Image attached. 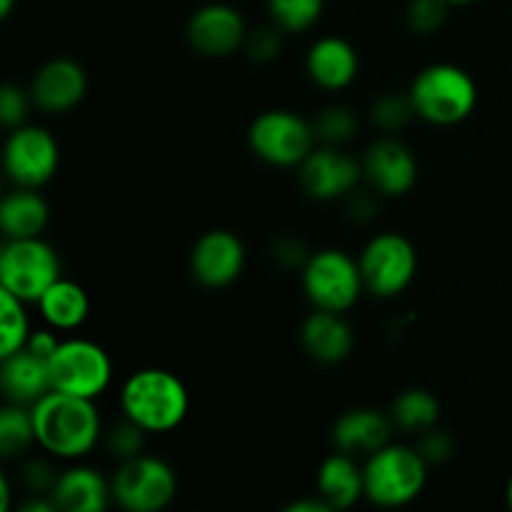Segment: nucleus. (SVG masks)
Instances as JSON below:
<instances>
[{"instance_id":"obj_7","label":"nucleus","mask_w":512,"mask_h":512,"mask_svg":"<svg viewBox=\"0 0 512 512\" xmlns=\"http://www.w3.org/2000/svg\"><path fill=\"white\" fill-rule=\"evenodd\" d=\"M115 503L130 512H158L168 508L178 490V478L165 460L150 455L128 458L113 475Z\"/></svg>"},{"instance_id":"obj_22","label":"nucleus","mask_w":512,"mask_h":512,"mask_svg":"<svg viewBox=\"0 0 512 512\" xmlns=\"http://www.w3.org/2000/svg\"><path fill=\"white\" fill-rule=\"evenodd\" d=\"M318 493L330 510H345L358 503L360 495L365 493V480L353 455L340 450L320 465Z\"/></svg>"},{"instance_id":"obj_11","label":"nucleus","mask_w":512,"mask_h":512,"mask_svg":"<svg viewBox=\"0 0 512 512\" xmlns=\"http://www.w3.org/2000/svg\"><path fill=\"white\" fill-rule=\"evenodd\" d=\"M60 150L53 135L35 125H20L5 143V173L18 188H40L58 170Z\"/></svg>"},{"instance_id":"obj_38","label":"nucleus","mask_w":512,"mask_h":512,"mask_svg":"<svg viewBox=\"0 0 512 512\" xmlns=\"http://www.w3.org/2000/svg\"><path fill=\"white\" fill-rule=\"evenodd\" d=\"M328 503L325 500H303V503H293L288 512H328Z\"/></svg>"},{"instance_id":"obj_2","label":"nucleus","mask_w":512,"mask_h":512,"mask_svg":"<svg viewBox=\"0 0 512 512\" xmlns=\"http://www.w3.org/2000/svg\"><path fill=\"white\" fill-rule=\"evenodd\" d=\"M120 405L125 418L140 425L145 433H168L185 420L190 398L183 380L168 370L148 368L125 380Z\"/></svg>"},{"instance_id":"obj_20","label":"nucleus","mask_w":512,"mask_h":512,"mask_svg":"<svg viewBox=\"0 0 512 512\" xmlns=\"http://www.w3.org/2000/svg\"><path fill=\"white\" fill-rule=\"evenodd\" d=\"M113 498V490L103 475L93 468H73L60 475L53 485L50 500L65 512H100Z\"/></svg>"},{"instance_id":"obj_29","label":"nucleus","mask_w":512,"mask_h":512,"mask_svg":"<svg viewBox=\"0 0 512 512\" xmlns=\"http://www.w3.org/2000/svg\"><path fill=\"white\" fill-rule=\"evenodd\" d=\"M355 125H358V120L348 108H328L320 113L318 123H315V135H320L325 143L340 145L353 138Z\"/></svg>"},{"instance_id":"obj_23","label":"nucleus","mask_w":512,"mask_h":512,"mask_svg":"<svg viewBox=\"0 0 512 512\" xmlns=\"http://www.w3.org/2000/svg\"><path fill=\"white\" fill-rule=\"evenodd\" d=\"M48 225V203L35 188H18L0 205V228L5 238H38Z\"/></svg>"},{"instance_id":"obj_34","label":"nucleus","mask_w":512,"mask_h":512,"mask_svg":"<svg viewBox=\"0 0 512 512\" xmlns=\"http://www.w3.org/2000/svg\"><path fill=\"white\" fill-rule=\"evenodd\" d=\"M418 450L428 463H440V460H445L450 455L453 443H450L448 435L440 433V430H430V433H425L423 443H420Z\"/></svg>"},{"instance_id":"obj_35","label":"nucleus","mask_w":512,"mask_h":512,"mask_svg":"<svg viewBox=\"0 0 512 512\" xmlns=\"http://www.w3.org/2000/svg\"><path fill=\"white\" fill-rule=\"evenodd\" d=\"M250 55H253L255 60H270L275 58V53L280 50V38L275 30H263V33H255L253 38H250Z\"/></svg>"},{"instance_id":"obj_37","label":"nucleus","mask_w":512,"mask_h":512,"mask_svg":"<svg viewBox=\"0 0 512 512\" xmlns=\"http://www.w3.org/2000/svg\"><path fill=\"white\" fill-rule=\"evenodd\" d=\"M25 478H28L30 488L33 490H53V475H50V468L45 463H30L25 468Z\"/></svg>"},{"instance_id":"obj_33","label":"nucleus","mask_w":512,"mask_h":512,"mask_svg":"<svg viewBox=\"0 0 512 512\" xmlns=\"http://www.w3.org/2000/svg\"><path fill=\"white\" fill-rule=\"evenodd\" d=\"M25 110H28V98L20 88L15 85H5L0 90V118H3L5 125L10 128H18L25 118Z\"/></svg>"},{"instance_id":"obj_28","label":"nucleus","mask_w":512,"mask_h":512,"mask_svg":"<svg viewBox=\"0 0 512 512\" xmlns=\"http://www.w3.org/2000/svg\"><path fill=\"white\" fill-rule=\"evenodd\" d=\"M270 15L283 30L298 33L323 15L325 0H268Z\"/></svg>"},{"instance_id":"obj_14","label":"nucleus","mask_w":512,"mask_h":512,"mask_svg":"<svg viewBox=\"0 0 512 512\" xmlns=\"http://www.w3.org/2000/svg\"><path fill=\"white\" fill-rule=\"evenodd\" d=\"M300 183L310 198L335 200L353 193L360 183V165L335 148L313 150L300 165Z\"/></svg>"},{"instance_id":"obj_15","label":"nucleus","mask_w":512,"mask_h":512,"mask_svg":"<svg viewBox=\"0 0 512 512\" xmlns=\"http://www.w3.org/2000/svg\"><path fill=\"white\" fill-rule=\"evenodd\" d=\"M363 173L383 195H405L418 180V163L403 143L393 138L378 140L368 148Z\"/></svg>"},{"instance_id":"obj_19","label":"nucleus","mask_w":512,"mask_h":512,"mask_svg":"<svg viewBox=\"0 0 512 512\" xmlns=\"http://www.w3.org/2000/svg\"><path fill=\"white\" fill-rule=\"evenodd\" d=\"M390 440V420L380 410L360 408L350 410L335 423L333 443L335 448L348 455H373Z\"/></svg>"},{"instance_id":"obj_31","label":"nucleus","mask_w":512,"mask_h":512,"mask_svg":"<svg viewBox=\"0 0 512 512\" xmlns=\"http://www.w3.org/2000/svg\"><path fill=\"white\" fill-rule=\"evenodd\" d=\"M445 0H413L408 8L410 28L415 33H435L445 20Z\"/></svg>"},{"instance_id":"obj_12","label":"nucleus","mask_w":512,"mask_h":512,"mask_svg":"<svg viewBox=\"0 0 512 512\" xmlns=\"http://www.w3.org/2000/svg\"><path fill=\"white\" fill-rule=\"evenodd\" d=\"M245 265V245L230 230H210L195 243L190 255V270L195 280L205 288H225L238 275Z\"/></svg>"},{"instance_id":"obj_25","label":"nucleus","mask_w":512,"mask_h":512,"mask_svg":"<svg viewBox=\"0 0 512 512\" xmlns=\"http://www.w3.org/2000/svg\"><path fill=\"white\" fill-rule=\"evenodd\" d=\"M395 423L403 430L418 433V430H430L440 418V405L425 390H405L393 405Z\"/></svg>"},{"instance_id":"obj_8","label":"nucleus","mask_w":512,"mask_h":512,"mask_svg":"<svg viewBox=\"0 0 512 512\" xmlns=\"http://www.w3.org/2000/svg\"><path fill=\"white\" fill-rule=\"evenodd\" d=\"M113 378L108 353L90 340H60L50 358V383L60 393L95 400Z\"/></svg>"},{"instance_id":"obj_6","label":"nucleus","mask_w":512,"mask_h":512,"mask_svg":"<svg viewBox=\"0 0 512 512\" xmlns=\"http://www.w3.org/2000/svg\"><path fill=\"white\" fill-rule=\"evenodd\" d=\"M303 288L318 310L343 313L353 308L365 288L360 263L343 250H320L305 260Z\"/></svg>"},{"instance_id":"obj_30","label":"nucleus","mask_w":512,"mask_h":512,"mask_svg":"<svg viewBox=\"0 0 512 512\" xmlns=\"http://www.w3.org/2000/svg\"><path fill=\"white\" fill-rule=\"evenodd\" d=\"M413 113L415 108L410 95L408 98H400V95H385V98L378 100V105L373 108V120L383 130H398L408 123Z\"/></svg>"},{"instance_id":"obj_21","label":"nucleus","mask_w":512,"mask_h":512,"mask_svg":"<svg viewBox=\"0 0 512 512\" xmlns=\"http://www.w3.org/2000/svg\"><path fill=\"white\" fill-rule=\"evenodd\" d=\"M308 73L320 88L340 90L358 75V53L343 38H323L310 48Z\"/></svg>"},{"instance_id":"obj_16","label":"nucleus","mask_w":512,"mask_h":512,"mask_svg":"<svg viewBox=\"0 0 512 512\" xmlns=\"http://www.w3.org/2000/svg\"><path fill=\"white\" fill-rule=\"evenodd\" d=\"M85 90H88L85 70L75 60L58 58L38 70L30 85V98L48 113H65L83 100Z\"/></svg>"},{"instance_id":"obj_5","label":"nucleus","mask_w":512,"mask_h":512,"mask_svg":"<svg viewBox=\"0 0 512 512\" xmlns=\"http://www.w3.org/2000/svg\"><path fill=\"white\" fill-rule=\"evenodd\" d=\"M60 278L58 253L45 240L8 238L0 253V288L25 303H38L45 290Z\"/></svg>"},{"instance_id":"obj_17","label":"nucleus","mask_w":512,"mask_h":512,"mask_svg":"<svg viewBox=\"0 0 512 512\" xmlns=\"http://www.w3.org/2000/svg\"><path fill=\"white\" fill-rule=\"evenodd\" d=\"M0 383H3L5 398L18 405H35L43 395L53 390L50 383V363L40 355L30 353L28 348L18 350L3 358L0 370Z\"/></svg>"},{"instance_id":"obj_24","label":"nucleus","mask_w":512,"mask_h":512,"mask_svg":"<svg viewBox=\"0 0 512 512\" xmlns=\"http://www.w3.org/2000/svg\"><path fill=\"white\" fill-rule=\"evenodd\" d=\"M43 318L53 325L55 330H75L85 323L90 313L88 293L73 280L58 278L43 298L38 300Z\"/></svg>"},{"instance_id":"obj_10","label":"nucleus","mask_w":512,"mask_h":512,"mask_svg":"<svg viewBox=\"0 0 512 512\" xmlns=\"http://www.w3.org/2000/svg\"><path fill=\"white\" fill-rule=\"evenodd\" d=\"M418 255L408 238L398 233H383L365 245L360 255V273L365 288L378 298H393L403 293L415 278Z\"/></svg>"},{"instance_id":"obj_36","label":"nucleus","mask_w":512,"mask_h":512,"mask_svg":"<svg viewBox=\"0 0 512 512\" xmlns=\"http://www.w3.org/2000/svg\"><path fill=\"white\" fill-rule=\"evenodd\" d=\"M58 345H60V340L55 338V333H50V330H38V333H30L25 348L50 363V358H53V353L58 350Z\"/></svg>"},{"instance_id":"obj_41","label":"nucleus","mask_w":512,"mask_h":512,"mask_svg":"<svg viewBox=\"0 0 512 512\" xmlns=\"http://www.w3.org/2000/svg\"><path fill=\"white\" fill-rule=\"evenodd\" d=\"M448 5H465V3H473V0H445Z\"/></svg>"},{"instance_id":"obj_26","label":"nucleus","mask_w":512,"mask_h":512,"mask_svg":"<svg viewBox=\"0 0 512 512\" xmlns=\"http://www.w3.org/2000/svg\"><path fill=\"white\" fill-rule=\"evenodd\" d=\"M0 300H3V313H0V358L13 355L25 348L30 338L28 315H25V300L18 295L0 290Z\"/></svg>"},{"instance_id":"obj_32","label":"nucleus","mask_w":512,"mask_h":512,"mask_svg":"<svg viewBox=\"0 0 512 512\" xmlns=\"http://www.w3.org/2000/svg\"><path fill=\"white\" fill-rule=\"evenodd\" d=\"M143 433L145 430L140 425H135L133 420H128L125 425H118L108 438L110 450L125 460L135 458V455H140V448H143Z\"/></svg>"},{"instance_id":"obj_27","label":"nucleus","mask_w":512,"mask_h":512,"mask_svg":"<svg viewBox=\"0 0 512 512\" xmlns=\"http://www.w3.org/2000/svg\"><path fill=\"white\" fill-rule=\"evenodd\" d=\"M35 440L33 410H25L23 405L13 403L0 413V453L5 458L25 453Z\"/></svg>"},{"instance_id":"obj_39","label":"nucleus","mask_w":512,"mask_h":512,"mask_svg":"<svg viewBox=\"0 0 512 512\" xmlns=\"http://www.w3.org/2000/svg\"><path fill=\"white\" fill-rule=\"evenodd\" d=\"M10 488H8V480L0 478V512H5L10 508Z\"/></svg>"},{"instance_id":"obj_13","label":"nucleus","mask_w":512,"mask_h":512,"mask_svg":"<svg viewBox=\"0 0 512 512\" xmlns=\"http://www.w3.org/2000/svg\"><path fill=\"white\" fill-rule=\"evenodd\" d=\"M188 40L198 53L220 58L245 43V20L235 8L223 3L195 10L188 23Z\"/></svg>"},{"instance_id":"obj_3","label":"nucleus","mask_w":512,"mask_h":512,"mask_svg":"<svg viewBox=\"0 0 512 512\" xmlns=\"http://www.w3.org/2000/svg\"><path fill=\"white\" fill-rule=\"evenodd\" d=\"M428 478V460L420 450L403 445H383L368 455L363 468L365 495L380 508H398L418 498Z\"/></svg>"},{"instance_id":"obj_4","label":"nucleus","mask_w":512,"mask_h":512,"mask_svg":"<svg viewBox=\"0 0 512 512\" xmlns=\"http://www.w3.org/2000/svg\"><path fill=\"white\" fill-rule=\"evenodd\" d=\"M410 100L420 118L435 125H453L468 118L478 103L473 78L458 65H430L410 88Z\"/></svg>"},{"instance_id":"obj_42","label":"nucleus","mask_w":512,"mask_h":512,"mask_svg":"<svg viewBox=\"0 0 512 512\" xmlns=\"http://www.w3.org/2000/svg\"><path fill=\"white\" fill-rule=\"evenodd\" d=\"M508 503H510V508H512V478H510V483H508Z\"/></svg>"},{"instance_id":"obj_1","label":"nucleus","mask_w":512,"mask_h":512,"mask_svg":"<svg viewBox=\"0 0 512 512\" xmlns=\"http://www.w3.org/2000/svg\"><path fill=\"white\" fill-rule=\"evenodd\" d=\"M35 440L58 458H83L100 438V415L93 400L50 390L30 405Z\"/></svg>"},{"instance_id":"obj_18","label":"nucleus","mask_w":512,"mask_h":512,"mask_svg":"<svg viewBox=\"0 0 512 512\" xmlns=\"http://www.w3.org/2000/svg\"><path fill=\"white\" fill-rule=\"evenodd\" d=\"M305 353L323 365H335L345 360L353 350V330L333 310H315L300 330Z\"/></svg>"},{"instance_id":"obj_9","label":"nucleus","mask_w":512,"mask_h":512,"mask_svg":"<svg viewBox=\"0 0 512 512\" xmlns=\"http://www.w3.org/2000/svg\"><path fill=\"white\" fill-rule=\"evenodd\" d=\"M250 148L265 163L293 168L313 153L315 128L290 110H268L250 125Z\"/></svg>"},{"instance_id":"obj_40","label":"nucleus","mask_w":512,"mask_h":512,"mask_svg":"<svg viewBox=\"0 0 512 512\" xmlns=\"http://www.w3.org/2000/svg\"><path fill=\"white\" fill-rule=\"evenodd\" d=\"M13 5L15 0H0V18H8L13 13Z\"/></svg>"}]
</instances>
